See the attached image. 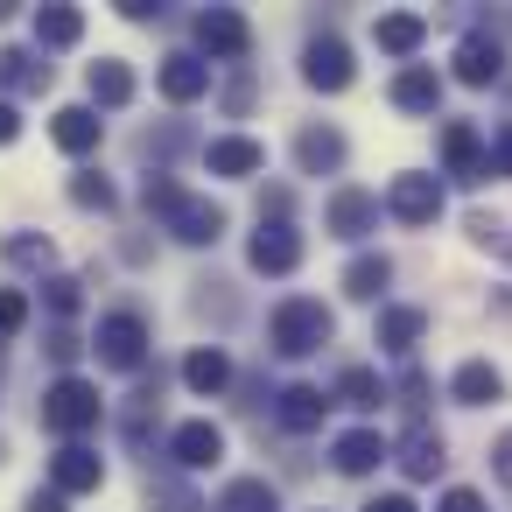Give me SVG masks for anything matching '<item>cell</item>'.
Listing matches in <instances>:
<instances>
[{"label": "cell", "mask_w": 512, "mask_h": 512, "mask_svg": "<svg viewBox=\"0 0 512 512\" xmlns=\"http://www.w3.org/2000/svg\"><path fill=\"white\" fill-rule=\"evenodd\" d=\"M169 456H176L183 470H211V463L225 456V428H218V421H176V428H169Z\"/></svg>", "instance_id": "obj_11"}, {"label": "cell", "mask_w": 512, "mask_h": 512, "mask_svg": "<svg viewBox=\"0 0 512 512\" xmlns=\"http://www.w3.org/2000/svg\"><path fill=\"white\" fill-rule=\"evenodd\" d=\"M204 169L211 176H260L267 169V148L253 134H218V141H204Z\"/></svg>", "instance_id": "obj_12"}, {"label": "cell", "mask_w": 512, "mask_h": 512, "mask_svg": "<svg viewBox=\"0 0 512 512\" xmlns=\"http://www.w3.org/2000/svg\"><path fill=\"white\" fill-rule=\"evenodd\" d=\"M442 463H449V456H442V435H435L428 421H414L407 442H400V470H407V477H435Z\"/></svg>", "instance_id": "obj_26"}, {"label": "cell", "mask_w": 512, "mask_h": 512, "mask_svg": "<svg viewBox=\"0 0 512 512\" xmlns=\"http://www.w3.org/2000/svg\"><path fill=\"white\" fill-rule=\"evenodd\" d=\"M393 106H400V113H435V106H442V78H435L428 64H407V71L393 78Z\"/></svg>", "instance_id": "obj_23"}, {"label": "cell", "mask_w": 512, "mask_h": 512, "mask_svg": "<svg viewBox=\"0 0 512 512\" xmlns=\"http://www.w3.org/2000/svg\"><path fill=\"white\" fill-rule=\"evenodd\" d=\"M85 92H92V113H99V106L113 113V106H127V99H134V71H127V64H113V57H99V64L85 71Z\"/></svg>", "instance_id": "obj_21"}, {"label": "cell", "mask_w": 512, "mask_h": 512, "mask_svg": "<svg viewBox=\"0 0 512 512\" xmlns=\"http://www.w3.org/2000/svg\"><path fill=\"white\" fill-rule=\"evenodd\" d=\"M393 449H386V435L379 428H351V435H337L330 442V463L344 470V477H365V470H379Z\"/></svg>", "instance_id": "obj_15"}, {"label": "cell", "mask_w": 512, "mask_h": 512, "mask_svg": "<svg viewBox=\"0 0 512 512\" xmlns=\"http://www.w3.org/2000/svg\"><path fill=\"white\" fill-rule=\"evenodd\" d=\"M0 85H15V92H43V85H50L43 50H0Z\"/></svg>", "instance_id": "obj_31"}, {"label": "cell", "mask_w": 512, "mask_h": 512, "mask_svg": "<svg viewBox=\"0 0 512 512\" xmlns=\"http://www.w3.org/2000/svg\"><path fill=\"white\" fill-rule=\"evenodd\" d=\"M0 253H8L15 267H50V260H57V246H50V239H36V232H15Z\"/></svg>", "instance_id": "obj_32"}, {"label": "cell", "mask_w": 512, "mask_h": 512, "mask_svg": "<svg viewBox=\"0 0 512 512\" xmlns=\"http://www.w3.org/2000/svg\"><path fill=\"white\" fill-rule=\"evenodd\" d=\"M204 92H211V64H204V57H169V64H162V99L190 106V99H204Z\"/></svg>", "instance_id": "obj_22"}, {"label": "cell", "mask_w": 512, "mask_h": 512, "mask_svg": "<svg viewBox=\"0 0 512 512\" xmlns=\"http://www.w3.org/2000/svg\"><path fill=\"white\" fill-rule=\"evenodd\" d=\"M442 162H449L456 183H484V176H491V148H484V134H477L470 120H449V127H442Z\"/></svg>", "instance_id": "obj_8"}, {"label": "cell", "mask_w": 512, "mask_h": 512, "mask_svg": "<svg viewBox=\"0 0 512 512\" xmlns=\"http://www.w3.org/2000/svg\"><path fill=\"white\" fill-rule=\"evenodd\" d=\"M218 512H281V491L267 477H232L218 491Z\"/></svg>", "instance_id": "obj_28"}, {"label": "cell", "mask_w": 512, "mask_h": 512, "mask_svg": "<svg viewBox=\"0 0 512 512\" xmlns=\"http://www.w3.org/2000/svg\"><path fill=\"white\" fill-rule=\"evenodd\" d=\"M372 43H379L386 57H414V50L428 43V22H421V15H379V22H372Z\"/></svg>", "instance_id": "obj_24"}, {"label": "cell", "mask_w": 512, "mask_h": 512, "mask_svg": "<svg viewBox=\"0 0 512 512\" xmlns=\"http://www.w3.org/2000/svg\"><path fill=\"white\" fill-rule=\"evenodd\" d=\"M197 50H204L211 64H239V57L253 50V22H246L239 8H204V15H197Z\"/></svg>", "instance_id": "obj_4"}, {"label": "cell", "mask_w": 512, "mask_h": 512, "mask_svg": "<svg viewBox=\"0 0 512 512\" xmlns=\"http://www.w3.org/2000/svg\"><path fill=\"white\" fill-rule=\"evenodd\" d=\"M99 134H106V120H99L92 106H64V113L50 120V141H57L64 155H92V148H99Z\"/></svg>", "instance_id": "obj_17"}, {"label": "cell", "mask_w": 512, "mask_h": 512, "mask_svg": "<svg viewBox=\"0 0 512 512\" xmlns=\"http://www.w3.org/2000/svg\"><path fill=\"white\" fill-rule=\"evenodd\" d=\"M71 204H78V211H113V183L85 169V176H71Z\"/></svg>", "instance_id": "obj_33"}, {"label": "cell", "mask_w": 512, "mask_h": 512, "mask_svg": "<svg viewBox=\"0 0 512 512\" xmlns=\"http://www.w3.org/2000/svg\"><path fill=\"white\" fill-rule=\"evenodd\" d=\"M43 302H50L57 316H78V302H85V295H78V281H71V274H50V281H43Z\"/></svg>", "instance_id": "obj_35"}, {"label": "cell", "mask_w": 512, "mask_h": 512, "mask_svg": "<svg viewBox=\"0 0 512 512\" xmlns=\"http://www.w3.org/2000/svg\"><path fill=\"white\" fill-rule=\"evenodd\" d=\"M22 512H71V505H64V491H29Z\"/></svg>", "instance_id": "obj_41"}, {"label": "cell", "mask_w": 512, "mask_h": 512, "mask_svg": "<svg viewBox=\"0 0 512 512\" xmlns=\"http://www.w3.org/2000/svg\"><path fill=\"white\" fill-rule=\"evenodd\" d=\"M386 281H393V260H386V253H358V260L344 267V295H351V302H379Z\"/></svg>", "instance_id": "obj_27"}, {"label": "cell", "mask_w": 512, "mask_h": 512, "mask_svg": "<svg viewBox=\"0 0 512 512\" xmlns=\"http://www.w3.org/2000/svg\"><path fill=\"white\" fill-rule=\"evenodd\" d=\"M295 162H302V176L344 169V134H337V127H302V134H295Z\"/></svg>", "instance_id": "obj_18"}, {"label": "cell", "mask_w": 512, "mask_h": 512, "mask_svg": "<svg viewBox=\"0 0 512 512\" xmlns=\"http://www.w3.org/2000/svg\"><path fill=\"white\" fill-rule=\"evenodd\" d=\"M225 379H232V358H225L218 344H204V351L183 358V386H190V393H218Z\"/></svg>", "instance_id": "obj_30"}, {"label": "cell", "mask_w": 512, "mask_h": 512, "mask_svg": "<svg viewBox=\"0 0 512 512\" xmlns=\"http://www.w3.org/2000/svg\"><path fill=\"white\" fill-rule=\"evenodd\" d=\"M456 78H463V85H498V78H505V50H498L491 36H463V43H456Z\"/></svg>", "instance_id": "obj_16"}, {"label": "cell", "mask_w": 512, "mask_h": 512, "mask_svg": "<svg viewBox=\"0 0 512 512\" xmlns=\"http://www.w3.org/2000/svg\"><path fill=\"white\" fill-rule=\"evenodd\" d=\"M99 414H106V400H99V386L78 379V372H64V379L43 393V428L64 435V442H78L85 428H99Z\"/></svg>", "instance_id": "obj_2"}, {"label": "cell", "mask_w": 512, "mask_h": 512, "mask_svg": "<svg viewBox=\"0 0 512 512\" xmlns=\"http://www.w3.org/2000/svg\"><path fill=\"white\" fill-rule=\"evenodd\" d=\"M365 512H414V498H407V491H386V498H372Z\"/></svg>", "instance_id": "obj_42"}, {"label": "cell", "mask_w": 512, "mask_h": 512, "mask_svg": "<svg viewBox=\"0 0 512 512\" xmlns=\"http://www.w3.org/2000/svg\"><path fill=\"white\" fill-rule=\"evenodd\" d=\"M0 463H8V449H0Z\"/></svg>", "instance_id": "obj_44"}, {"label": "cell", "mask_w": 512, "mask_h": 512, "mask_svg": "<svg viewBox=\"0 0 512 512\" xmlns=\"http://www.w3.org/2000/svg\"><path fill=\"white\" fill-rule=\"evenodd\" d=\"M491 169L512 176V127H498V141H491Z\"/></svg>", "instance_id": "obj_40"}, {"label": "cell", "mask_w": 512, "mask_h": 512, "mask_svg": "<svg viewBox=\"0 0 512 512\" xmlns=\"http://www.w3.org/2000/svg\"><path fill=\"white\" fill-rule=\"evenodd\" d=\"M246 260H253V274H295V267H302V232H295L288 218H260Z\"/></svg>", "instance_id": "obj_6"}, {"label": "cell", "mask_w": 512, "mask_h": 512, "mask_svg": "<svg viewBox=\"0 0 512 512\" xmlns=\"http://www.w3.org/2000/svg\"><path fill=\"white\" fill-rule=\"evenodd\" d=\"M421 330H428V309H379V323H372L379 351H393V358H407L421 344Z\"/></svg>", "instance_id": "obj_19"}, {"label": "cell", "mask_w": 512, "mask_h": 512, "mask_svg": "<svg viewBox=\"0 0 512 512\" xmlns=\"http://www.w3.org/2000/svg\"><path fill=\"white\" fill-rule=\"evenodd\" d=\"M386 211H393L400 225H435V218H442V183L421 176V169H407V176L386 183Z\"/></svg>", "instance_id": "obj_5"}, {"label": "cell", "mask_w": 512, "mask_h": 512, "mask_svg": "<svg viewBox=\"0 0 512 512\" xmlns=\"http://www.w3.org/2000/svg\"><path fill=\"white\" fill-rule=\"evenodd\" d=\"M323 414H330V393H316V386H281V393H274V421H281L288 435L323 428Z\"/></svg>", "instance_id": "obj_14"}, {"label": "cell", "mask_w": 512, "mask_h": 512, "mask_svg": "<svg viewBox=\"0 0 512 512\" xmlns=\"http://www.w3.org/2000/svg\"><path fill=\"white\" fill-rule=\"evenodd\" d=\"M99 484H106V463H99V449H85V442H64V449L50 456V491L78 498V491H99Z\"/></svg>", "instance_id": "obj_10"}, {"label": "cell", "mask_w": 512, "mask_h": 512, "mask_svg": "<svg viewBox=\"0 0 512 512\" xmlns=\"http://www.w3.org/2000/svg\"><path fill=\"white\" fill-rule=\"evenodd\" d=\"M449 393H456L463 407H491V400L505 393V379H498V365H491V358H463V365H456V379H449Z\"/></svg>", "instance_id": "obj_20"}, {"label": "cell", "mask_w": 512, "mask_h": 512, "mask_svg": "<svg viewBox=\"0 0 512 512\" xmlns=\"http://www.w3.org/2000/svg\"><path fill=\"white\" fill-rule=\"evenodd\" d=\"M92 351H99V365H113V372H141V358H148V323H141L134 309H113V316H99Z\"/></svg>", "instance_id": "obj_3"}, {"label": "cell", "mask_w": 512, "mask_h": 512, "mask_svg": "<svg viewBox=\"0 0 512 512\" xmlns=\"http://www.w3.org/2000/svg\"><path fill=\"white\" fill-rule=\"evenodd\" d=\"M162 225H169L183 246H211V239L225 232V211H218L211 197H176V211H169Z\"/></svg>", "instance_id": "obj_13"}, {"label": "cell", "mask_w": 512, "mask_h": 512, "mask_svg": "<svg viewBox=\"0 0 512 512\" xmlns=\"http://www.w3.org/2000/svg\"><path fill=\"white\" fill-rule=\"evenodd\" d=\"M330 330H337V316H330L323 302H309V295H288V302L274 309V323H267V337H274L281 358H309V351H323Z\"/></svg>", "instance_id": "obj_1"}, {"label": "cell", "mask_w": 512, "mask_h": 512, "mask_svg": "<svg viewBox=\"0 0 512 512\" xmlns=\"http://www.w3.org/2000/svg\"><path fill=\"white\" fill-rule=\"evenodd\" d=\"M29 323V295L22 288H0V337H15Z\"/></svg>", "instance_id": "obj_36"}, {"label": "cell", "mask_w": 512, "mask_h": 512, "mask_svg": "<svg viewBox=\"0 0 512 512\" xmlns=\"http://www.w3.org/2000/svg\"><path fill=\"white\" fill-rule=\"evenodd\" d=\"M148 505H155V512H204L197 491H183L176 477H155V484H148Z\"/></svg>", "instance_id": "obj_34"}, {"label": "cell", "mask_w": 512, "mask_h": 512, "mask_svg": "<svg viewBox=\"0 0 512 512\" xmlns=\"http://www.w3.org/2000/svg\"><path fill=\"white\" fill-rule=\"evenodd\" d=\"M435 512H484V498H477V491H470V484H449V491H442V505H435Z\"/></svg>", "instance_id": "obj_38"}, {"label": "cell", "mask_w": 512, "mask_h": 512, "mask_svg": "<svg viewBox=\"0 0 512 512\" xmlns=\"http://www.w3.org/2000/svg\"><path fill=\"white\" fill-rule=\"evenodd\" d=\"M302 78H309L316 92H344V85L358 78V64H351L344 36H309V50H302Z\"/></svg>", "instance_id": "obj_7"}, {"label": "cell", "mask_w": 512, "mask_h": 512, "mask_svg": "<svg viewBox=\"0 0 512 512\" xmlns=\"http://www.w3.org/2000/svg\"><path fill=\"white\" fill-rule=\"evenodd\" d=\"M379 400H386V386H379L372 365H344L337 386H330V407H358V414H365V407H379Z\"/></svg>", "instance_id": "obj_25"}, {"label": "cell", "mask_w": 512, "mask_h": 512, "mask_svg": "<svg viewBox=\"0 0 512 512\" xmlns=\"http://www.w3.org/2000/svg\"><path fill=\"white\" fill-rule=\"evenodd\" d=\"M491 470H498V484H512V428L491 442Z\"/></svg>", "instance_id": "obj_39"}, {"label": "cell", "mask_w": 512, "mask_h": 512, "mask_svg": "<svg viewBox=\"0 0 512 512\" xmlns=\"http://www.w3.org/2000/svg\"><path fill=\"white\" fill-rule=\"evenodd\" d=\"M78 351H85L78 330H50V358H57V365H78Z\"/></svg>", "instance_id": "obj_37"}, {"label": "cell", "mask_w": 512, "mask_h": 512, "mask_svg": "<svg viewBox=\"0 0 512 512\" xmlns=\"http://www.w3.org/2000/svg\"><path fill=\"white\" fill-rule=\"evenodd\" d=\"M323 225H330L337 239H365V232H379V197H372V190H358V183H344V190H330Z\"/></svg>", "instance_id": "obj_9"}, {"label": "cell", "mask_w": 512, "mask_h": 512, "mask_svg": "<svg viewBox=\"0 0 512 512\" xmlns=\"http://www.w3.org/2000/svg\"><path fill=\"white\" fill-rule=\"evenodd\" d=\"M15 134H22V113H15V106H0V148H8Z\"/></svg>", "instance_id": "obj_43"}, {"label": "cell", "mask_w": 512, "mask_h": 512, "mask_svg": "<svg viewBox=\"0 0 512 512\" xmlns=\"http://www.w3.org/2000/svg\"><path fill=\"white\" fill-rule=\"evenodd\" d=\"M78 36H85L78 8H36V50H71Z\"/></svg>", "instance_id": "obj_29"}]
</instances>
